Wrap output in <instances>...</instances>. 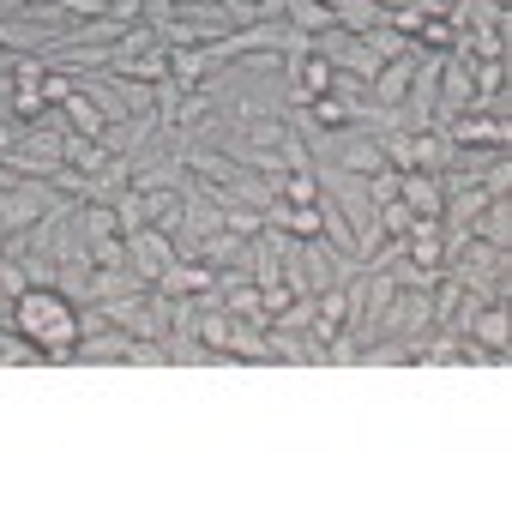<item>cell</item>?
I'll return each mask as SVG.
<instances>
[{
	"instance_id": "35",
	"label": "cell",
	"mask_w": 512,
	"mask_h": 512,
	"mask_svg": "<svg viewBox=\"0 0 512 512\" xmlns=\"http://www.w3.org/2000/svg\"><path fill=\"white\" fill-rule=\"evenodd\" d=\"M19 139H25V121H19V115H0V157H7Z\"/></svg>"
},
{
	"instance_id": "7",
	"label": "cell",
	"mask_w": 512,
	"mask_h": 512,
	"mask_svg": "<svg viewBox=\"0 0 512 512\" xmlns=\"http://www.w3.org/2000/svg\"><path fill=\"white\" fill-rule=\"evenodd\" d=\"M446 223L440 217H416L410 223V235H404V260H416V266H428V272H440L446 266Z\"/></svg>"
},
{
	"instance_id": "28",
	"label": "cell",
	"mask_w": 512,
	"mask_h": 512,
	"mask_svg": "<svg viewBox=\"0 0 512 512\" xmlns=\"http://www.w3.org/2000/svg\"><path fill=\"white\" fill-rule=\"evenodd\" d=\"M482 193H488V199H512V151H500V157L488 163V175H482Z\"/></svg>"
},
{
	"instance_id": "32",
	"label": "cell",
	"mask_w": 512,
	"mask_h": 512,
	"mask_svg": "<svg viewBox=\"0 0 512 512\" xmlns=\"http://www.w3.org/2000/svg\"><path fill=\"white\" fill-rule=\"evenodd\" d=\"M362 43H368V49L380 55V67H386V61H398V55L410 49V37H398V31H386V25H380V31H368Z\"/></svg>"
},
{
	"instance_id": "3",
	"label": "cell",
	"mask_w": 512,
	"mask_h": 512,
	"mask_svg": "<svg viewBox=\"0 0 512 512\" xmlns=\"http://www.w3.org/2000/svg\"><path fill=\"white\" fill-rule=\"evenodd\" d=\"M434 326V308H428V290H398L392 308L380 314V332L374 338H416Z\"/></svg>"
},
{
	"instance_id": "4",
	"label": "cell",
	"mask_w": 512,
	"mask_h": 512,
	"mask_svg": "<svg viewBox=\"0 0 512 512\" xmlns=\"http://www.w3.org/2000/svg\"><path fill=\"white\" fill-rule=\"evenodd\" d=\"M175 260V235H163L157 223H145V229H133L127 235V266L145 278V284H157V272Z\"/></svg>"
},
{
	"instance_id": "16",
	"label": "cell",
	"mask_w": 512,
	"mask_h": 512,
	"mask_svg": "<svg viewBox=\"0 0 512 512\" xmlns=\"http://www.w3.org/2000/svg\"><path fill=\"white\" fill-rule=\"evenodd\" d=\"M169 79H175L181 91H199V85L211 79V55H205V49H169Z\"/></svg>"
},
{
	"instance_id": "36",
	"label": "cell",
	"mask_w": 512,
	"mask_h": 512,
	"mask_svg": "<svg viewBox=\"0 0 512 512\" xmlns=\"http://www.w3.org/2000/svg\"><path fill=\"white\" fill-rule=\"evenodd\" d=\"M25 7H31V0H0V19H19Z\"/></svg>"
},
{
	"instance_id": "23",
	"label": "cell",
	"mask_w": 512,
	"mask_h": 512,
	"mask_svg": "<svg viewBox=\"0 0 512 512\" xmlns=\"http://www.w3.org/2000/svg\"><path fill=\"white\" fill-rule=\"evenodd\" d=\"M452 43H458V25L452 19H422V31H416V49L422 55H452Z\"/></svg>"
},
{
	"instance_id": "11",
	"label": "cell",
	"mask_w": 512,
	"mask_h": 512,
	"mask_svg": "<svg viewBox=\"0 0 512 512\" xmlns=\"http://www.w3.org/2000/svg\"><path fill=\"white\" fill-rule=\"evenodd\" d=\"M470 235H476V241H488V247H512V199H488V205L476 211Z\"/></svg>"
},
{
	"instance_id": "18",
	"label": "cell",
	"mask_w": 512,
	"mask_h": 512,
	"mask_svg": "<svg viewBox=\"0 0 512 512\" xmlns=\"http://www.w3.org/2000/svg\"><path fill=\"white\" fill-rule=\"evenodd\" d=\"M452 139L440 133V127H428V133H416V169L422 175H446V163H452Z\"/></svg>"
},
{
	"instance_id": "41",
	"label": "cell",
	"mask_w": 512,
	"mask_h": 512,
	"mask_svg": "<svg viewBox=\"0 0 512 512\" xmlns=\"http://www.w3.org/2000/svg\"><path fill=\"white\" fill-rule=\"evenodd\" d=\"M0 241H7V223H0Z\"/></svg>"
},
{
	"instance_id": "22",
	"label": "cell",
	"mask_w": 512,
	"mask_h": 512,
	"mask_svg": "<svg viewBox=\"0 0 512 512\" xmlns=\"http://www.w3.org/2000/svg\"><path fill=\"white\" fill-rule=\"evenodd\" d=\"M199 344H205L217 362H229V356H223V344H229V308H199Z\"/></svg>"
},
{
	"instance_id": "31",
	"label": "cell",
	"mask_w": 512,
	"mask_h": 512,
	"mask_svg": "<svg viewBox=\"0 0 512 512\" xmlns=\"http://www.w3.org/2000/svg\"><path fill=\"white\" fill-rule=\"evenodd\" d=\"M55 272H61L55 253H37V247L25 253V278H31V290H55Z\"/></svg>"
},
{
	"instance_id": "40",
	"label": "cell",
	"mask_w": 512,
	"mask_h": 512,
	"mask_svg": "<svg viewBox=\"0 0 512 512\" xmlns=\"http://www.w3.org/2000/svg\"><path fill=\"white\" fill-rule=\"evenodd\" d=\"M320 7H338V0H320Z\"/></svg>"
},
{
	"instance_id": "5",
	"label": "cell",
	"mask_w": 512,
	"mask_h": 512,
	"mask_svg": "<svg viewBox=\"0 0 512 512\" xmlns=\"http://www.w3.org/2000/svg\"><path fill=\"white\" fill-rule=\"evenodd\" d=\"M440 133H446L452 145H494V151H512V121H488V115H476V109L440 121Z\"/></svg>"
},
{
	"instance_id": "8",
	"label": "cell",
	"mask_w": 512,
	"mask_h": 512,
	"mask_svg": "<svg viewBox=\"0 0 512 512\" xmlns=\"http://www.w3.org/2000/svg\"><path fill=\"white\" fill-rule=\"evenodd\" d=\"M302 272H308V290L320 296V290H332V284H344L350 272H356V260H338V253L314 235V241H302Z\"/></svg>"
},
{
	"instance_id": "14",
	"label": "cell",
	"mask_w": 512,
	"mask_h": 512,
	"mask_svg": "<svg viewBox=\"0 0 512 512\" xmlns=\"http://www.w3.org/2000/svg\"><path fill=\"white\" fill-rule=\"evenodd\" d=\"M61 115H67V127H73V133H85V139H97V133L109 127V121H103V109H97V97H91L85 85H73V97L61 103Z\"/></svg>"
},
{
	"instance_id": "30",
	"label": "cell",
	"mask_w": 512,
	"mask_h": 512,
	"mask_svg": "<svg viewBox=\"0 0 512 512\" xmlns=\"http://www.w3.org/2000/svg\"><path fill=\"white\" fill-rule=\"evenodd\" d=\"M121 368H163V344H157V338H127Z\"/></svg>"
},
{
	"instance_id": "24",
	"label": "cell",
	"mask_w": 512,
	"mask_h": 512,
	"mask_svg": "<svg viewBox=\"0 0 512 512\" xmlns=\"http://www.w3.org/2000/svg\"><path fill=\"white\" fill-rule=\"evenodd\" d=\"M278 199H284V205H320V181H314V169H290V175L278 181Z\"/></svg>"
},
{
	"instance_id": "6",
	"label": "cell",
	"mask_w": 512,
	"mask_h": 512,
	"mask_svg": "<svg viewBox=\"0 0 512 512\" xmlns=\"http://www.w3.org/2000/svg\"><path fill=\"white\" fill-rule=\"evenodd\" d=\"M229 362H253V368H278L272 344H266V320H235L229 314V344H223Z\"/></svg>"
},
{
	"instance_id": "34",
	"label": "cell",
	"mask_w": 512,
	"mask_h": 512,
	"mask_svg": "<svg viewBox=\"0 0 512 512\" xmlns=\"http://www.w3.org/2000/svg\"><path fill=\"white\" fill-rule=\"evenodd\" d=\"M73 19H109V0H61Z\"/></svg>"
},
{
	"instance_id": "37",
	"label": "cell",
	"mask_w": 512,
	"mask_h": 512,
	"mask_svg": "<svg viewBox=\"0 0 512 512\" xmlns=\"http://www.w3.org/2000/svg\"><path fill=\"white\" fill-rule=\"evenodd\" d=\"M0 73H13V49H0Z\"/></svg>"
},
{
	"instance_id": "27",
	"label": "cell",
	"mask_w": 512,
	"mask_h": 512,
	"mask_svg": "<svg viewBox=\"0 0 512 512\" xmlns=\"http://www.w3.org/2000/svg\"><path fill=\"white\" fill-rule=\"evenodd\" d=\"M85 253H91V266H127V235H97L85 241Z\"/></svg>"
},
{
	"instance_id": "10",
	"label": "cell",
	"mask_w": 512,
	"mask_h": 512,
	"mask_svg": "<svg viewBox=\"0 0 512 512\" xmlns=\"http://www.w3.org/2000/svg\"><path fill=\"white\" fill-rule=\"evenodd\" d=\"M470 338H476L482 350H494V356H506V350H512V308H506V302H488V308L476 314V326H470Z\"/></svg>"
},
{
	"instance_id": "17",
	"label": "cell",
	"mask_w": 512,
	"mask_h": 512,
	"mask_svg": "<svg viewBox=\"0 0 512 512\" xmlns=\"http://www.w3.org/2000/svg\"><path fill=\"white\" fill-rule=\"evenodd\" d=\"M61 163H67V169H79V175H97V169L109 163V151H103V139L67 133V139H61Z\"/></svg>"
},
{
	"instance_id": "2",
	"label": "cell",
	"mask_w": 512,
	"mask_h": 512,
	"mask_svg": "<svg viewBox=\"0 0 512 512\" xmlns=\"http://www.w3.org/2000/svg\"><path fill=\"white\" fill-rule=\"evenodd\" d=\"M103 73H115V79H139V85H157V79H169V49H163V37H157V25H127L121 37H115V49H109V67Z\"/></svg>"
},
{
	"instance_id": "38",
	"label": "cell",
	"mask_w": 512,
	"mask_h": 512,
	"mask_svg": "<svg viewBox=\"0 0 512 512\" xmlns=\"http://www.w3.org/2000/svg\"><path fill=\"white\" fill-rule=\"evenodd\" d=\"M494 7H512V0H494Z\"/></svg>"
},
{
	"instance_id": "39",
	"label": "cell",
	"mask_w": 512,
	"mask_h": 512,
	"mask_svg": "<svg viewBox=\"0 0 512 512\" xmlns=\"http://www.w3.org/2000/svg\"><path fill=\"white\" fill-rule=\"evenodd\" d=\"M205 7H223V0H205Z\"/></svg>"
},
{
	"instance_id": "9",
	"label": "cell",
	"mask_w": 512,
	"mask_h": 512,
	"mask_svg": "<svg viewBox=\"0 0 512 512\" xmlns=\"http://www.w3.org/2000/svg\"><path fill=\"white\" fill-rule=\"evenodd\" d=\"M398 199L410 205V217H440V205H446V181H440V175L410 169V175L398 181Z\"/></svg>"
},
{
	"instance_id": "13",
	"label": "cell",
	"mask_w": 512,
	"mask_h": 512,
	"mask_svg": "<svg viewBox=\"0 0 512 512\" xmlns=\"http://www.w3.org/2000/svg\"><path fill=\"white\" fill-rule=\"evenodd\" d=\"M332 19H338V31H350V37H368V31L386 25V7H380V0H338Z\"/></svg>"
},
{
	"instance_id": "29",
	"label": "cell",
	"mask_w": 512,
	"mask_h": 512,
	"mask_svg": "<svg viewBox=\"0 0 512 512\" xmlns=\"http://www.w3.org/2000/svg\"><path fill=\"white\" fill-rule=\"evenodd\" d=\"M31 290V278H25V260H13V253H0V296L7 302H19Z\"/></svg>"
},
{
	"instance_id": "20",
	"label": "cell",
	"mask_w": 512,
	"mask_h": 512,
	"mask_svg": "<svg viewBox=\"0 0 512 512\" xmlns=\"http://www.w3.org/2000/svg\"><path fill=\"white\" fill-rule=\"evenodd\" d=\"M284 19H290L296 31H308V37H320V31H332V25H338V19H332V7H320V0H290Z\"/></svg>"
},
{
	"instance_id": "19",
	"label": "cell",
	"mask_w": 512,
	"mask_h": 512,
	"mask_svg": "<svg viewBox=\"0 0 512 512\" xmlns=\"http://www.w3.org/2000/svg\"><path fill=\"white\" fill-rule=\"evenodd\" d=\"M506 37H494V31H458V43H452V55H464V61H506Z\"/></svg>"
},
{
	"instance_id": "33",
	"label": "cell",
	"mask_w": 512,
	"mask_h": 512,
	"mask_svg": "<svg viewBox=\"0 0 512 512\" xmlns=\"http://www.w3.org/2000/svg\"><path fill=\"white\" fill-rule=\"evenodd\" d=\"M115 223H121V235L145 229V199H139V193H121V199H115Z\"/></svg>"
},
{
	"instance_id": "15",
	"label": "cell",
	"mask_w": 512,
	"mask_h": 512,
	"mask_svg": "<svg viewBox=\"0 0 512 512\" xmlns=\"http://www.w3.org/2000/svg\"><path fill=\"white\" fill-rule=\"evenodd\" d=\"M0 368H49V356L19 326H0Z\"/></svg>"
},
{
	"instance_id": "25",
	"label": "cell",
	"mask_w": 512,
	"mask_h": 512,
	"mask_svg": "<svg viewBox=\"0 0 512 512\" xmlns=\"http://www.w3.org/2000/svg\"><path fill=\"white\" fill-rule=\"evenodd\" d=\"M217 211H223V229H235V235H260V229H266V211H253V205H235V199H223Z\"/></svg>"
},
{
	"instance_id": "1",
	"label": "cell",
	"mask_w": 512,
	"mask_h": 512,
	"mask_svg": "<svg viewBox=\"0 0 512 512\" xmlns=\"http://www.w3.org/2000/svg\"><path fill=\"white\" fill-rule=\"evenodd\" d=\"M13 326L49 356V368H61L73 356V344H79V302L61 296V290H25L13 302Z\"/></svg>"
},
{
	"instance_id": "12",
	"label": "cell",
	"mask_w": 512,
	"mask_h": 512,
	"mask_svg": "<svg viewBox=\"0 0 512 512\" xmlns=\"http://www.w3.org/2000/svg\"><path fill=\"white\" fill-rule=\"evenodd\" d=\"M163 368H217V356L193 338V332H163Z\"/></svg>"
},
{
	"instance_id": "21",
	"label": "cell",
	"mask_w": 512,
	"mask_h": 512,
	"mask_svg": "<svg viewBox=\"0 0 512 512\" xmlns=\"http://www.w3.org/2000/svg\"><path fill=\"white\" fill-rule=\"evenodd\" d=\"M380 157H386V169H398V175H410L416 169V133H380Z\"/></svg>"
},
{
	"instance_id": "26",
	"label": "cell",
	"mask_w": 512,
	"mask_h": 512,
	"mask_svg": "<svg viewBox=\"0 0 512 512\" xmlns=\"http://www.w3.org/2000/svg\"><path fill=\"white\" fill-rule=\"evenodd\" d=\"M422 7H416V0H392V7H386V31H398V37H410L416 43V31H422Z\"/></svg>"
}]
</instances>
